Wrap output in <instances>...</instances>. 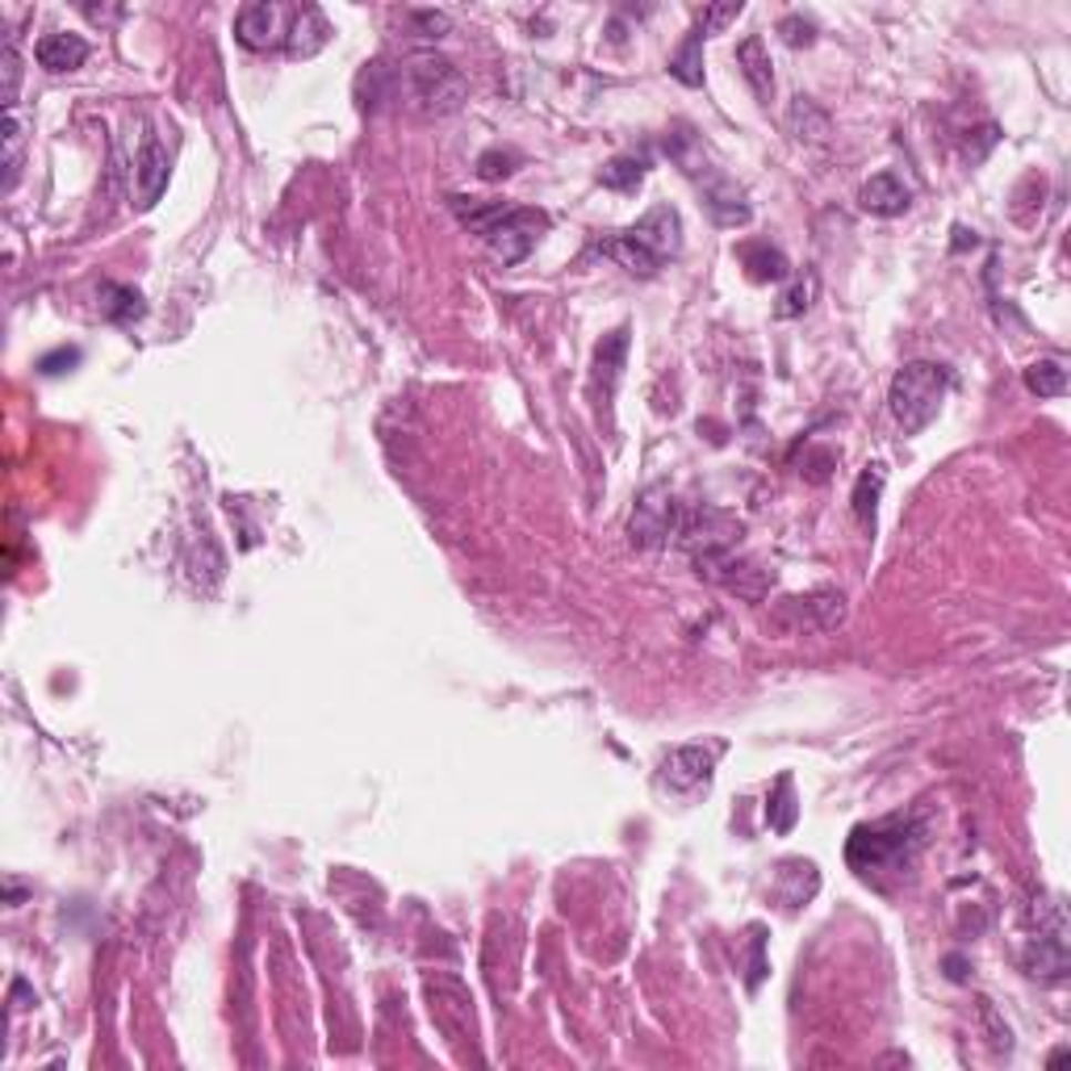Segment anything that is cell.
<instances>
[{"label": "cell", "instance_id": "1", "mask_svg": "<svg viewBox=\"0 0 1071 1071\" xmlns=\"http://www.w3.org/2000/svg\"><path fill=\"white\" fill-rule=\"evenodd\" d=\"M452 214L461 226H470L473 235H482L486 247L503 264H519L536 247V239L548 230L545 209L507 206V202H477V197H449Z\"/></svg>", "mask_w": 1071, "mask_h": 1071}, {"label": "cell", "instance_id": "2", "mask_svg": "<svg viewBox=\"0 0 1071 1071\" xmlns=\"http://www.w3.org/2000/svg\"><path fill=\"white\" fill-rule=\"evenodd\" d=\"M925 846V828L917 821H904V816H887L875 825H858L846 842V863L871 879L879 871L900 875L904 866H913L917 849Z\"/></svg>", "mask_w": 1071, "mask_h": 1071}, {"label": "cell", "instance_id": "3", "mask_svg": "<svg viewBox=\"0 0 1071 1071\" xmlns=\"http://www.w3.org/2000/svg\"><path fill=\"white\" fill-rule=\"evenodd\" d=\"M946 390H950V373L941 364H934V360L904 364L900 373L892 377V390H887V406H892V419L900 423V432L921 435L938 419Z\"/></svg>", "mask_w": 1071, "mask_h": 1071}, {"label": "cell", "instance_id": "4", "mask_svg": "<svg viewBox=\"0 0 1071 1071\" xmlns=\"http://www.w3.org/2000/svg\"><path fill=\"white\" fill-rule=\"evenodd\" d=\"M398 80H406V93L428 113H452L465 101V75L452 68V59L435 55V51H419L406 59Z\"/></svg>", "mask_w": 1071, "mask_h": 1071}, {"label": "cell", "instance_id": "5", "mask_svg": "<svg viewBox=\"0 0 1071 1071\" xmlns=\"http://www.w3.org/2000/svg\"><path fill=\"white\" fill-rule=\"evenodd\" d=\"M678 524H682V511H678V503L670 498V490L653 486L640 494L637 511H632V519H628V536H632V545H640V548H658V545H666V540H674Z\"/></svg>", "mask_w": 1071, "mask_h": 1071}, {"label": "cell", "instance_id": "6", "mask_svg": "<svg viewBox=\"0 0 1071 1071\" xmlns=\"http://www.w3.org/2000/svg\"><path fill=\"white\" fill-rule=\"evenodd\" d=\"M285 21V9L281 4H244L239 9V18H235V38L244 42L247 51H268V47H277L285 38L281 30Z\"/></svg>", "mask_w": 1071, "mask_h": 1071}, {"label": "cell", "instance_id": "7", "mask_svg": "<svg viewBox=\"0 0 1071 1071\" xmlns=\"http://www.w3.org/2000/svg\"><path fill=\"white\" fill-rule=\"evenodd\" d=\"M628 235L640 247H649L658 260H666V256H674L678 247H682V218L670 206H653L637 226H628Z\"/></svg>", "mask_w": 1071, "mask_h": 1071}, {"label": "cell", "instance_id": "8", "mask_svg": "<svg viewBox=\"0 0 1071 1071\" xmlns=\"http://www.w3.org/2000/svg\"><path fill=\"white\" fill-rule=\"evenodd\" d=\"M168 151H164V143L155 138V134H147L143 138V147H138V159H134V181H138V206L151 209L159 197H164V188H168Z\"/></svg>", "mask_w": 1071, "mask_h": 1071}, {"label": "cell", "instance_id": "9", "mask_svg": "<svg viewBox=\"0 0 1071 1071\" xmlns=\"http://www.w3.org/2000/svg\"><path fill=\"white\" fill-rule=\"evenodd\" d=\"M699 185H703V206L715 218V226H745L753 218L750 202H745V188H737L729 176L708 172V181H699Z\"/></svg>", "mask_w": 1071, "mask_h": 1071}, {"label": "cell", "instance_id": "10", "mask_svg": "<svg viewBox=\"0 0 1071 1071\" xmlns=\"http://www.w3.org/2000/svg\"><path fill=\"white\" fill-rule=\"evenodd\" d=\"M715 758H720V750H703V745H682V750H674L670 758H666V783H670V791H696L703 787L708 779H712V766Z\"/></svg>", "mask_w": 1071, "mask_h": 1071}, {"label": "cell", "instance_id": "11", "mask_svg": "<svg viewBox=\"0 0 1071 1071\" xmlns=\"http://www.w3.org/2000/svg\"><path fill=\"white\" fill-rule=\"evenodd\" d=\"M858 206L866 214H875V218H896V214H904V209L913 206V193H908V185H904L896 172H879V176H871L858 188Z\"/></svg>", "mask_w": 1071, "mask_h": 1071}, {"label": "cell", "instance_id": "12", "mask_svg": "<svg viewBox=\"0 0 1071 1071\" xmlns=\"http://www.w3.org/2000/svg\"><path fill=\"white\" fill-rule=\"evenodd\" d=\"M327 42H331V25L322 18V9H315V4L298 9L294 21H289V34H285V51L294 59H310L319 55Z\"/></svg>", "mask_w": 1071, "mask_h": 1071}, {"label": "cell", "instance_id": "13", "mask_svg": "<svg viewBox=\"0 0 1071 1071\" xmlns=\"http://www.w3.org/2000/svg\"><path fill=\"white\" fill-rule=\"evenodd\" d=\"M34 59H38V68H47V72H75V68H84V59H89V42H84L80 34L55 30V34L38 38Z\"/></svg>", "mask_w": 1071, "mask_h": 1071}, {"label": "cell", "instance_id": "14", "mask_svg": "<svg viewBox=\"0 0 1071 1071\" xmlns=\"http://www.w3.org/2000/svg\"><path fill=\"white\" fill-rule=\"evenodd\" d=\"M1026 971H1030L1034 979H1047V984L1068 976V946H1063V934H1059V929L1038 934V938L1030 941V950H1026Z\"/></svg>", "mask_w": 1071, "mask_h": 1071}, {"label": "cell", "instance_id": "15", "mask_svg": "<svg viewBox=\"0 0 1071 1071\" xmlns=\"http://www.w3.org/2000/svg\"><path fill=\"white\" fill-rule=\"evenodd\" d=\"M737 68H741V75L750 80V89L758 101H771L774 72H771V55H766V42H762L758 34H750L741 47H737Z\"/></svg>", "mask_w": 1071, "mask_h": 1071}, {"label": "cell", "instance_id": "16", "mask_svg": "<svg viewBox=\"0 0 1071 1071\" xmlns=\"http://www.w3.org/2000/svg\"><path fill=\"white\" fill-rule=\"evenodd\" d=\"M603 256H611V260H620L632 277H658L661 260L649 251V247H640L628 230H620V235H611V239H603L599 244Z\"/></svg>", "mask_w": 1071, "mask_h": 1071}, {"label": "cell", "instance_id": "17", "mask_svg": "<svg viewBox=\"0 0 1071 1071\" xmlns=\"http://www.w3.org/2000/svg\"><path fill=\"white\" fill-rule=\"evenodd\" d=\"M624 360H628V327H616V331L595 348V381L603 385V394L616 390V381H620V373H624Z\"/></svg>", "mask_w": 1071, "mask_h": 1071}, {"label": "cell", "instance_id": "18", "mask_svg": "<svg viewBox=\"0 0 1071 1071\" xmlns=\"http://www.w3.org/2000/svg\"><path fill=\"white\" fill-rule=\"evenodd\" d=\"M737 256H741V264H745L750 281H783V277L791 272L787 256L771 244H741Z\"/></svg>", "mask_w": 1071, "mask_h": 1071}, {"label": "cell", "instance_id": "19", "mask_svg": "<svg viewBox=\"0 0 1071 1071\" xmlns=\"http://www.w3.org/2000/svg\"><path fill=\"white\" fill-rule=\"evenodd\" d=\"M101 315L110 322H138L143 315H147V306H143V294L138 289H131V285H113L105 281L101 285Z\"/></svg>", "mask_w": 1071, "mask_h": 1071}, {"label": "cell", "instance_id": "20", "mask_svg": "<svg viewBox=\"0 0 1071 1071\" xmlns=\"http://www.w3.org/2000/svg\"><path fill=\"white\" fill-rule=\"evenodd\" d=\"M666 151H670V159H674L678 168L687 172L691 181H703L708 176V155H703V143H699L691 131H674L670 138H666Z\"/></svg>", "mask_w": 1071, "mask_h": 1071}, {"label": "cell", "instance_id": "21", "mask_svg": "<svg viewBox=\"0 0 1071 1071\" xmlns=\"http://www.w3.org/2000/svg\"><path fill=\"white\" fill-rule=\"evenodd\" d=\"M670 75L687 89H699L703 84V34H687V42L670 55Z\"/></svg>", "mask_w": 1071, "mask_h": 1071}, {"label": "cell", "instance_id": "22", "mask_svg": "<svg viewBox=\"0 0 1071 1071\" xmlns=\"http://www.w3.org/2000/svg\"><path fill=\"white\" fill-rule=\"evenodd\" d=\"M884 465L875 461V465H866L863 473H858V486H854V515H858V524L863 527H875V511H879V490H884Z\"/></svg>", "mask_w": 1071, "mask_h": 1071}, {"label": "cell", "instance_id": "23", "mask_svg": "<svg viewBox=\"0 0 1071 1071\" xmlns=\"http://www.w3.org/2000/svg\"><path fill=\"white\" fill-rule=\"evenodd\" d=\"M1026 390L1038 398H1063L1068 394V369L1059 360H1034L1026 369Z\"/></svg>", "mask_w": 1071, "mask_h": 1071}, {"label": "cell", "instance_id": "24", "mask_svg": "<svg viewBox=\"0 0 1071 1071\" xmlns=\"http://www.w3.org/2000/svg\"><path fill=\"white\" fill-rule=\"evenodd\" d=\"M599 181L607 188H616V193H637L640 181H645V159H637V155H620V159H611V164L599 172Z\"/></svg>", "mask_w": 1071, "mask_h": 1071}, {"label": "cell", "instance_id": "25", "mask_svg": "<svg viewBox=\"0 0 1071 1071\" xmlns=\"http://www.w3.org/2000/svg\"><path fill=\"white\" fill-rule=\"evenodd\" d=\"M795 816H800V809H795V795H791V774H783L774 783V800L766 804V821H771L774 833H791Z\"/></svg>", "mask_w": 1071, "mask_h": 1071}, {"label": "cell", "instance_id": "26", "mask_svg": "<svg viewBox=\"0 0 1071 1071\" xmlns=\"http://www.w3.org/2000/svg\"><path fill=\"white\" fill-rule=\"evenodd\" d=\"M21 176V122L18 113H4V193L18 188Z\"/></svg>", "mask_w": 1071, "mask_h": 1071}, {"label": "cell", "instance_id": "27", "mask_svg": "<svg viewBox=\"0 0 1071 1071\" xmlns=\"http://www.w3.org/2000/svg\"><path fill=\"white\" fill-rule=\"evenodd\" d=\"M812 298H816V277L809 272V277H800V281L791 285L787 294L779 298L774 315H779V319H800V315H804V310L812 306Z\"/></svg>", "mask_w": 1071, "mask_h": 1071}, {"label": "cell", "instance_id": "28", "mask_svg": "<svg viewBox=\"0 0 1071 1071\" xmlns=\"http://www.w3.org/2000/svg\"><path fill=\"white\" fill-rule=\"evenodd\" d=\"M741 9H745L741 0H733V4H708V9H699V13H696V34L708 38V34H715V30H724L729 21L741 18Z\"/></svg>", "mask_w": 1071, "mask_h": 1071}, {"label": "cell", "instance_id": "29", "mask_svg": "<svg viewBox=\"0 0 1071 1071\" xmlns=\"http://www.w3.org/2000/svg\"><path fill=\"white\" fill-rule=\"evenodd\" d=\"M0 68H4V113H13V105H18V89H21V55H18V47H13V38L4 42Z\"/></svg>", "mask_w": 1071, "mask_h": 1071}, {"label": "cell", "instance_id": "30", "mask_svg": "<svg viewBox=\"0 0 1071 1071\" xmlns=\"http://www.w3.org/2000/svg\"><path fill=\"white\" fill-rule=\"evenodd\" d=\"M515 164H519L515 151H486V155L477 159V172H482V181H503V176L515 172Z\"/></svg>", "mask_w": 1071, "mask_h": 1071}, {"label": "cell", "instance_id": "31", "mask_svg": "<svg viewBox=\"0 0 1071 1071\" xmlns=\"http://www.w3.org/2000/svg\"><path fill=\"white\" fill-rule=\"evenodd\" d=\"M72 364H80V348H55V352H47V357L38 360V369H42L47 377L68 373Z\"/></svg>", "mask_w": 1071, "mask_h": 1071}, {"label": "cell", "instance_id": "32", "mask_svg": "<svg viewBox=\"0 0 1071 1071\" xmlns=\"http://www.w3.org/2000/svg\"><path fill=\"white\" fill-rule=\"evenodd\" d=\"M411 21L423 30V38H444L449 34V13H435V9H414L411 13Z\"/></svg>", "mask_w": 1071, "mask_h": 1071}, {"label": "cell", "instance_id": "33", "mask_svg": "<svg viewBox=\"0 0 1071 1071\" xmlns=\"http://www.w3.org/2000/svg\"><path fill=\"white\" fill-rule=\"evenodd\" d=\"M753 955H750V992H758V984L766 979V959H762V946H766V929L753 925Z\"/></svg>", "mask_w": 1071, "mask_h": 1071}, {"label": "cell", "instance_id": "34", "mask_svg": "<svg viewBox=\"0 0 1071 1071\" xmlns=\"http://www.w3.org/2000/svg\"><path fill=\"white\" fill-rule=\"evenodd\" d=\"M779 34L787 38L791 47H812V38H816V25H812L809 18H787L783 25H779Z\"/></svg>", "mask_w": 1071, "mask_h": 1071}, {"label": "cell", "instance_id": "35", "mask_svg": "<svg viewBox=\"0 0 1071 1071\" xmlns=\"http://www.w3.org/2000/svg\"><path fill=\"white\" fill-rule=\"evenodd\" d=\"M84 18H93V21H117V18H122V9H96V4H84Z\"/></svg>", "mask_w": 1071, "mask_h": 1071}]
</instances>
